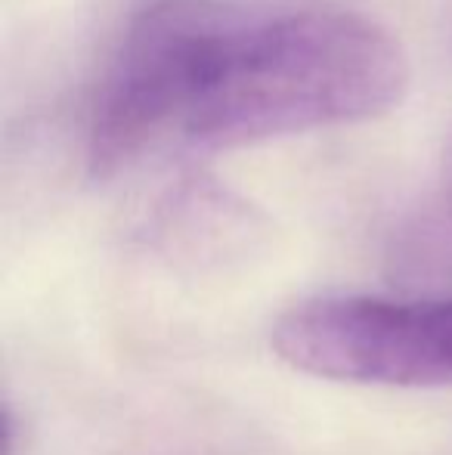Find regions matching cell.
I'll return each mask as SVG.
<instances>
[{"mask_svg": "<svg viewBox=\"0 0 452 455\" xmlns=\"http://www.w3.org/2000/svg\"><path fill=\"white\" fill-rule=\"evenodd\" d=\"M406 87L400 41L360 12L152 0L103 75L87 162L115 177L168 146L220 152L353 124L391 112Z\"/></svg>", "mask_w": 452, "mask_h": 455, "instance_id": "1", "label": "cell"}, {"mask_svg": "<svg viewBox=\"0 0 452 455\" xmlns=\"http://www.w3.org/2000/svg\"><path fill=\"white\" fill-rule=\"evenodd\" d=\"M291 369L344 384L452 387V298L329 294L273 325Z\"/></svg>", "mask_w": 452, "mask_h": 455, "instance_id": "2", "label": "cell"}, {"mask_svg": "<svg viewBox=\"0 0 452 455\" xmlns=\"http://www.w3.org/2000/svg\"><path fill=\"white\" fill-rule=\"evenodd\" d=\"M443 202H447V214L452 220V137L443 152Z\"/></svg>", "mask_w": 452, "mask_h": 455, "instance_id": "3", "label": "cell"}]
</instances>
